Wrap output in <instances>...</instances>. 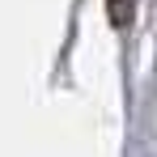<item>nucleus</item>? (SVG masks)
<instances>
[{
    "label": "nucleus",
    "instance_id": "nucleus-1",
    "mask_svg": "<svg viewBox=\"0 0 157 157\" xmlns=\"http://www.w3.org/2000/svg\"><path fill=\"white\" fill-rule=\"evenodd\" d=\"M110 17H115V21L123 26V21L132 17V0H110Z\"/></svg>",
    "mask_w": 157,
    "mask_h": 157
}]
</instances>
